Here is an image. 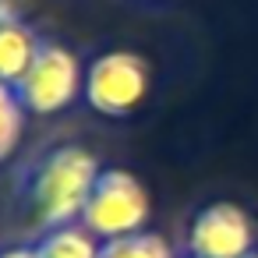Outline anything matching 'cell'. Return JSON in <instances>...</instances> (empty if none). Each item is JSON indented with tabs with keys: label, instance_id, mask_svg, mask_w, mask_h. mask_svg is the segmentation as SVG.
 <instances>
[{
	"label": "cell",
	"instance_id": "obj_1",
	"mask_svg": "<svg viewBox=\"0 0 258 258\" xmlns=\"http://www.w3.org/2000/svg\"><path fill=\"white\" fill-rule=\"evenodd\" d=\"M99 156L89 145L60 142L32 156L18 173V205L32 219V226L53 230L68 223H82L89 195L99 180Z\"/></svg>",
	"mask_w": 258,
	"mask_h": 258
},
{
	"label": "cell",
	"instance_id": "obj_2",
	"mask_svg": "<svg viewBox=\"0 0 258 258\" xmlns=\"http://www.w3.org/2000/svg\"><path fill=\"white\" fill-rule=\"evenodd\" d=\"M152 64L135 50H103L85 64L82 103L106 120H124L149 99Z\"/></svg>",
	"mask_w": 258,
	"mask_h": 258
},
{
	"label": "cell",
	"instance_id": "obj_3",
	"mask_svg": "<svg viewBox=\"0 0 258 258\" xmlns=\"http://www.w3.org/2000/svg\"><path fill=\"white\" fill-rule=\"evenodd\" d=\"M149 216H152V198L142 177L124 166H103L89 195V205L82 212V226L99 240H117L149 230Z\"/></svg>",
	"mask_w": 258,
	"mask_h": 258
},
{
	"label": "cell",
	"instance_id": "obj_4",
	"mask_svg": "<svg viewBox=\"0 0 258 258\" xmlns=\"http://www.w3.org/2000/svg\"><path fill=\"white\" fill-rule=\"evenodd\" d=\"M15 92H18L29 117H57L82 99L85 64L71 46L46 39L39 57L29 68V75L15 85Z\"/></svg>",
	"mask_w": 258,
	"mask_h": 258
},
{
	"label": "cell",
	"instance_id": "obj_5",
	"mask_svg": "<svg viewBox=\"0 0 258 258\" xmlns=\"http://www.w3.org/2000/svg\"><path fill=\"white\" fill-rule=\"evenodd\" d=\"M258 251V226L251 212L237 202H209L202 205L184 233V254L195 258H247Z\"/></svg>",
	"mask_w": 258,
	"mask_h": 258
},
{
	"label": "cell",
	"instance_id": "obj_6",
	"mask_svg": "<svg viewBox=\"0 0 258 258\" xmlns=\"http://www.w3.org/2000/svg\"><path fill=\"white\" fill-rule=\"evenodd\" d=\"M43 43H46V39H43L25 18H15V22H8V25H0V82L15 89V85L29 75V68H32V60L39 57Z\"/></svg>",
	"mask_w": 258,
	"mask_h": 258
},
{
	"label": "cell",
	"instance_id": "obj_7",
	"mask_svg": "<svg viewBox=\"0 0 258 258\" xmlns=\"http://www.w3.org/2000/svg\"><path fill=\"white\" fill-rule=\"evenodd\" d=\"M32 244H36L39 258H99V251H103V240L96 233H89L82 223L43 230Z\"/></svg>",
	"mask_w": 258,
	"mask_h": 258
},
{
	"label": "cell",
	"instance_id": "obj_8",
	"mask_svg": "<svg viewBox=\"0 0 258 258\" xmlns=\"http://www.w3.org/2000/svg\"><path fill=\"white\" fill-rule=\"evenodd\" d=\"M99 258H177V254H173V247L163 233L142 230V233H131V237L103 240Z\"/></svg>",
	"mask_w": 258,
	"mask_h": 258
},
{
	"label": "cell",
	"instance_id": "obj_9",
	"mask_svg": "<svg viewBox=\"0 0 258 258\" xmlns=\"http://www.w3.org/2000/svg\"><path fill=\"white\" fill-rule=\"evenodd\" d=\"M25 120H29V113H25L18 92L0 82V163H8L15 156V149L25 135Z\"/></svg>",
	"mask_w": 258,
	"mask_h": 258
},
{
	"label": "cell",
	"instance_id": "obj_10",
	"mask_svg": "<svg viewBox=\"0 0 258 258\" xmlns=\"http://www.w3.org/2000/svg\"><path fill=\"white\" fill-rule=\"evenodd\" d=\"M0 258H39V254H36V244H8L0 247Z\"/></svg>",
	"mask_w": 258,
	"mask_h": 258
},
{
	"label": "cell",
	"instance_id": "obj_11",
	"mask_svg": "<svg viewBox=\"0 0 258 258\" xmlns=\"http://www.w3.org/2000/svg\"><path fill=\"white\" fill-rule=\"evenodd\" d=\"M15 18H22V4L18 0H0V25H8Z\"/></svg>",
	"mask_w": 258,
	"mask_h": 258
},
{
	"label": "cell",
	"instance_id": "obj_12",
	"mask_svg": "<svg viewBox=\"0 0 258 258\" xmlns=\"http://www.w3.org/2000/svg\"><path fill=\"white\" fill-rule=\"evenodd\" d=\"M247 258H258V251H251V254H247Z\"/></svg>",
	"mask_w": 258,
	"mask_h": 258
},
{
	"label": "cell",
	"instance_id": "obj_13",
	"mask_svg": "<svg viewBox=\"0 0 258 258\" xmlns=\"http://www.w3.org/2000/svg\"><path fill=\"white\" fill-rule=\"evenodd\" d=\"M184 258H195V254H184Z\"/></svg>",
	"mask_w": 258,
	"mask_h": 258
}]
</instances>
